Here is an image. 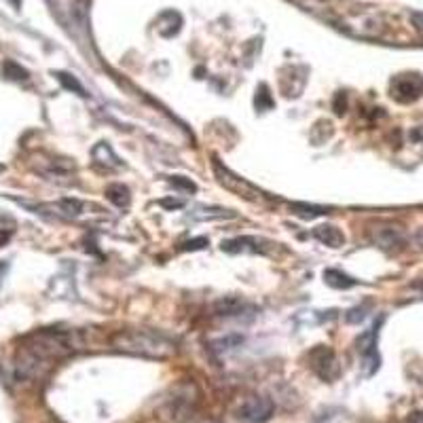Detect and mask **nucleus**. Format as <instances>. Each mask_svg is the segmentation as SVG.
<instances>
[{"label":"nucleus","mask_w":423,"mask_h":423,"mask_svg":"<svg viewBox=\"0 0 423 423\" xmlns=\"http://www.w3.org/2000/svg\"><path fill=\"white\" fill-rule=\"evenodd\" d=\"M53 76L61 83L64 89H68V91H72V93H76V95H81V97H87V91H85V87L78 83L76 76H72V74H68V72H61V70L53 72Z\"/></svg>","instance_id":"16"},{"label":"nucleus","mask_w":423,"mask_h":423,"mask_svg":"<svg viewBox=\"0 0 423 423\" xmlns=\"http://www.w3.org/2000/svg\"><path fill=\"white\" fill-rule=\"evenodd\" d=\"M8 237H11V233H0V248L4 246V242H6Z\"/></svg>","instance_id":"29"},{"label":"nucleus","mask_w":423,"mask_h":423,"mask_svg":"<svg viewBox=\"0 0 423 423\" xmlns=\"http://www.w3.org/2000/svg\"><path fill=\"white\" fill-rule=\"evenodd\" d=\"M112 345L119 352L142 358H169L176 352V343L157 330H119L112 337Z\"/></svg>","instance_id":"2"},{"label":"nucleus","mask_w":423,"mask_h":423,"mask_svg":"<svg viewBox=\"0 0 423 423\" xmlns=\"http://www.w3.org/2000/svg\"><path fill=\"white\" fill-rule=\"evenodd\" d=\"M2 74L8 78V81H28V70H23L19 64H15V61H4V66H2Z\"/></svg>","instance_id":"21"},{"label":"nucleus","mask_w":423,"mask_h":423,"mask_svg":"<svg viewBox=\"0 0 423 423\" xmlns=\"http://www.w3.org/2000/svg\"><path fill=\"white\" fill-rule=\"evenodd\" d=\"M273 97H271V93H269V87L267 85H261L258 89H256V95H254V106H256V110L258 112H267V110H271L273 108Z\"/></svg>","instance_id":"19"},{"label":"nucleus","mask_w":423,"mask_h":423,"mask_svg":"<svg viewBox=\"0 0 423 423\" xmlns=\"http://www.w3.org/2000/svg\"><path fill=\"white\" fill-rule=\"evenodd\" d=\"M324 282L330 288H337V290H350V288L358 286V280L350 278L347 273H343L339 269H326L324 271Z\"/></svg>","instance_id":"15"},{"label":"nucleus","mask_w":423,"mask_h":423,"mask_svg":"<svg viewBox=\"0 0 423 423\" xmlns=\"http://www.w3.org/2000/svg\"><path fill=\"white\" fill-rule=\"evenodd\" d=\"M423 76L422 74H400L392 81V97L400 104H413L422 97Z\"/></svg>","instance_id":"4"},{"label":"nucleus","mask_w":423,"mask_h":423,"mask_svg":"<svg viewBox=\"0 0 423 423\" xmlns=\"http://www.w3.org/2000/svg\"><path fill=\"white\" fill-rule=\"evenodd\" d=\"M106 199H108L112 205L125 210V208H129V203H131V193H129V189H127L123 182H112V184L106 186Z\"/></svg>","instance_id":"14"},{"label":"nucleus","mask_w":423,"mask_h":423,"mask_svg":"<svg viewBox=\"0 0 423 423\" xmlns=\"http://www.w3.org/2000/svg\"><path fill=\"white\" fill-rule=\"evenodd\" d=\"M379 326L381 322H377L375 326H371L367 333H362L356 341L358 345V354L362 356L364 364L371 367L367 375H373L379 369V354H377V339H379Z\"/></svg>","instance_id":"6"},{"label":"nucleus","mask_w":423,"mask_h":423,"mask_svg":"<svg viewBox=\"0 0 423 423\" xmlns=\"http://www.w3.org/2000/svg\"><path fill=\"white\" fill-rule=\"evenodd\" d=\"M364 318H367V307H356V309L347 311V316H345V320H347L350 324H356V322L364 320Z\"/></svg>","instance_id":"23"},{"label":"nucleus","mask_w":423,"mask_h":423,"mask_svg":"<svg viewBox=\"0 0 423 423\" xmlns=\"http://www.w3.org/2000/svg\"><path fill=\"white\" fill-rule=\"evenodd\" d=\"M97 205H91V203H85L81 199H72V197H66V199H59L55 203H42V205H36L34 210H38L40 214L49 212L51 216L55 218H61V220H81L89 214V210H95Z\"/></svg>","instance_id":"3"},{"label":"nucleus","mask_w":423,"mask_h":423,"mask_svg":"<svg viewBox=\"0 0 423 423\" xmlns=\"http://www.w3.org/2000/svg\"><path fill=\"white\" fill-rule=\"evenodd\" d=\"M345 108H347L345 93H337V97H335V112H337L339 117H343V114H345Z\"/></svg>","instance_id":"25"},{"label":"nucleus","mask_w":423,"mask_h":423,"mask_svg":"<svg viewBox=\"0 0 423 423\" xmlns=\"http://www.w3.org/2000/svg\"><path fill=\"white\" fill-rule=\"evenodd\" d=\"M371 239L377 248L386 250V252H396V250H403V246L407 244V237H405V231L398 227V225H379L375 229H371Z\"/></svg>","instance_id":"5"},{"label":"nucleus","mask_w":423,"mask_h":423,"mask_svg":"<svg viewBox=\"0 0 423 423\" xmlns=\"http://www.w3.org/2000/svg\"><path fill=\"white\" fill-rule=\"evenodd\" d=\"M203 423H218V422H203Z\"/></svg>","instance_id":"31"},{"label":"nucleus","mask_w":423,"mask_h":423,"mask_svg":"<svg viewBox=\"0 0 423 423\" xmlns=\"http://www.w3.org/2000/svg\"><path fill=\"white\" fill-rule=\"evenodd\" d=\"M205 246H208V239H205V237H197V239L184 242V244H182V250H203Z\"/></svg>","instance_id":"24"},{"label":"nucleus","mask_w":423,"mask_h":423,"mask_svg":"<svg viewBox=\"0 0 423 423\" xmlns=\"http://www.w3.org/2000/svg\"><path fill=\"white\" fill-rule=\"evenodd\" d=\"M292 214L301 216V218H318V216H324L328 214V208H322V205H309V203H292Z\"/></svg>","instance_id":"18"},{"label":"nucleus","mask_w":423,"mask_h":423,"mask_svg":"<svg viewBox=\"0 0 423 423\" xmlns=\"http://www.w3.org/2000/svg\"><path fill=\"white\" fill-rule=\"evenodd\" d=\"M91 157H93V163L104 169H121L123 167V161L117 157V153L112 150V146L108 142H97L91 150Z\"/></svg>","instance_id":"11"},{"label":"nucleus","mask_w":423,"mask_h":423,"mask_svg":"<svg viewBox=\"0 0 423 423\" xmlns=\"http://www.w3.org/2000/svg\"><path fill=\"white\" fill-rule=\"evenodd\" d=\"M38 174H42L47 180L68 184L74 174V163L70 159H49L44 161V165L38 167Z\"/></svg>","instance_id":"9"},{"label":"nucleus","mask_w":423,"mask_h":423,"mask_svg":"<svg viewBox=\"0 0 423 423\" xmlns=\"http://www.w3.org/2000/svg\"><path fill=\"white\" fill-rule=\"evenodd\" d=\"M411 19H413V23H415V28H417V32L423 36V13H413L411 15Z\"/></svg>","instance_id":"26"},{"label":"nucleus","mask_w":423,"mask_h":423,"mask_svg":"<svg viewBox=\"0 0 423 423\" xmlns=\"http://www.w3.org/2000/svg\"><path fill=\"white\" fill-rule=\"evenodd\" d=\"M311 367H314V371H316L322 379H326V381L335 379L337 373H339V367H337V360H335L333 350H328V347H324V345H318V347L311 352Z\"/></svg>","instance_id":"8"},{"label":"nucleus","mask_w":423,"mask_h":423,"mask_svg":"<svg viewBox=\"0 0 423 423\" xmlns=\"http://www.w3.org/2000/svg\"><path fill=\"white\" fill-rule=\"evenodd\" d=\"M242 309H244V303H242L239 299H222V301L216 303V311H218L220 316H227V318L237 316Z\"/></svg>","instance_id":"20"},{"label":"nucleus","mask_w":423,"mask_h":423,"mask_svg":"<svg viewBox=\"0 0 423 423\" xmlns=\"http://www.w3.org/2000/svg\"><path fill=\"white\" fill-rule=\"evenodd\" d=\"M161 205H165V208H182L184 203L182 201H161Z\"/></svg>","instance_id":"28"},{"label":"nucleus","mask_w":423,"mask_h":423,"mask_svg":"<svg viewBox=\"0 0 423 423\" xmlns=\"http://www.w3.org/2000/svg\"><path fill=\"white\" fill-rule=\"evenodd\" d=\"M242 419L248 423H267L273 415V403L263 396H250L239 411Z\"/></svg>","instance_id":"7"},{"label":"nucleus","mask_w":423,"mask_h":423,"mask_svg":"<svg viewBox=\"0 0 423 423\" xmlns=\"http://www.w3.org/2000/svg\"><path fill=\"white\" fill-rule=\"evenodd\" d=\"M8 2H11L13 6H19V4H21V0H8Z\"/></svg>","instance_id":"30"},{"label":"nucleus","mask_w":423,"mask_h":423,"mask_svg":"<svg viewBox=\"0 0 423 423\" xmlns=\"http://www.w3.org/2000/svg\"><path fill=\"white\" fill-rule=\"evenodd\" d=\"M214 167H216V174H218V180L225 184V186H229V189H233V191H237L239 195H244V197H248V199H258L261 197V193L258 191H254L248 182H244L242 178H237V176H233L229 169H222L218 163H214Z\"/></svg>","instance_id":"10"},{"label":"nucleus","mask_w":423,"mask_h":423,"mask_svg":"<svg viewBox=\"0 0 423 423\" xmlns=\"http://www.w3.org/2000/svg\"><path fill=\"white\" fill-rule=\"evenodd\" d=\"M169 184H174V189H180L184 193H195L197 191V184L191 178H186V176H172Z\"/></svg>","instance_id":"22"},{"label":"nucleus","mask_w":423,"mask_h":423,"mask_svg":"<svg viewBox=\"0 0 423 423\" xmlns=\"http://www.w3.org/2000/svg\"><path fill=\"white\" fill-rule=\"evenodd\" d=\"M229 210H214V208H197L191 212V220H216V218H233Z\"/></svg>","instance_id":"17"},{"label":"nucleus","mask_w":423,"mask_h":423,"mask_svg":"<svg viewBox=\"0 0 423 423\" xmlns=\"http://www.w3.org/2000/svg\"><path fill=\"white\" fill-rule=\"evenodd\" d=\"M78 345L81 343L74 333L55 328L38 330L30 335L23 347L19 350L17 360L13 364V375L17 381L38 379L53 367V362L74 354Z\"/></svg>","instance_id":"1"},{"label":"nucleus","mask_w":423,"mask_h":423,"mask_svg":"<svg viewBox=\"0 0 423 423\" xmlns=\"http://www.w3.org/2000/svg\"><path fill=\"white\" fill-rule=\"evenodd\" d=\"M220 248H222V252H229V254H239V252L258 254V252H263L258 237H233V239L222 242Z\"/></svg>","instance_id":"12"},{"label":"nucleus","mask_w":423,"mask_h":423,"mask_svg":"<svg viewBox=\"0 0 423 423\" xmlns=\"http://www.w3.org/2000/svg\"><path fill=\"white\" fill-rule=\"evenodd\" d=\"M411 140H415V142H423V125L422 127H415V129L411 131Z\"/></svg>","instance_id":"27"},{"label":"nucleus","mask_w":423,"mask_h":423,"mask_svg":"<svg viewBox=\"0 0 423 423\" xmlns=\"http://www.w3.org/2000/svg\"><path fill=\"white\" fill-rule=\"evenodd\" d=\"M314 237L320 244L328 246V248H341L345 244L343 231L339 227H335V225H320V227H316L314 229Z\"/></svg>","instance_id":"13"}]
</instances>
